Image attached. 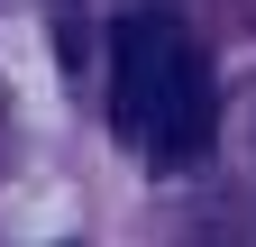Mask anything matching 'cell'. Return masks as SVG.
I'll return each mask as SVG.
<instances>
[{
	"label": "cell",
	"instance_id": "cell-1",
	"mask_svg": "<svg viewBox=\"0 0 256 247\" xmlns=\"http://www.w3.org/2000/svg\"><path fill=\"white\" fill-rule=\"evenodd\" d=\"M183 55H192V37L174 18H119V37H110V82H119V128L146 146V128L165 119V92H174V74H183Z\"/></svg>",
	"mask_w": 256,
	"mask_h": 247
},
{
	"label": "cell",
	"instance_id": "cell-2",
	"mask_svg": "<svg viewBox=\"0 0 256 247\" xmlns=\"http://www.w3.org/2000/svg\"><path fill=\"white\" fill-rule=\"evenodd\" d=\"M210 138H220V82L202 64V46L183 55V74L165 92V119L146 128V156H165V165H192V156H210Z\"/></svg>",
	"mask_w": 256,
	"mask_h": 247
}]
</instances>
